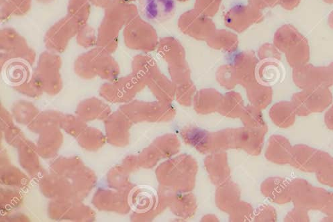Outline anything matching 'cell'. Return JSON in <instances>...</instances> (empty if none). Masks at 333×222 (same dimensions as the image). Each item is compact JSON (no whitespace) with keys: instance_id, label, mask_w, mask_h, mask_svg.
<instances>
[{"instance_id":"obj_1","label":"cell","mask_w":333,"mask_h":222,"mask_svg":"<svg viewBox=\"0 0 333 222\" xmlns=\"http://www.w3.org/2000/svg\"><path fill=\"white\" fill-rule=\"evenodd\" d=\"M174 11L175 2L174 0H146V16L155 22H161L168 19Z\"/></svg>"},{"instance_id":"obj_2","label":"cell","mask_w":333,"mask_h":222,"mask_svg":"<svg viewBox=\"0 0 333 222\" xmlns=\"http://www.w3.org/2000/svg\"><path fill=\"white\" fill-rule=\"evenodd\" d=\"M135 195L133 205L138 211H147L152 208L156 198L154 193L148 190H140Z\"/></svg>"}]
</instances>
